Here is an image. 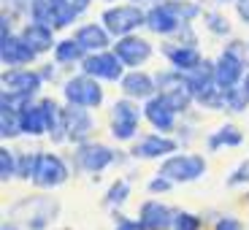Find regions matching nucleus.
Instances as JSON below:
<instances>
[{
    "label": "nucleus",
    "mask_w": 249,
    "mask_h": 230,
    "mask_svg": "<svg viewBox=\"0 0 249 230\" xmlns=\"http://www.w3.org/2000/svg\"><path fill=\"white\" fill-rule=\"evenodd\" d=\"M60 214H62L60 198L44 193L22 195L6 209V219H14L25 230H49L60 219Z\"/></svg>",
    "instance_id": "obj_1"
},
{
    "label": "nucleus",
    "mask_w": 249,
    "mask_h": 230,
    "mask_svg": "<svg viewBox=\"0 0 249 230\" xmlns=\"http://www.w3.org/2000/svg\"><path fill=\"white\" fill-rule=\"evenodd\" d=\"M68 160H71L73 174L92 176V179L98 181V174L114 168V165H122V162L133 160V157L111 149V146L103 143V141H87V143H81V146H73V152H71Z\"/></svg>",
    "instance_id": "obj_2"
},
{
    "label": "nucleus",
    "mask_w": 249,
    "mask_h": 230,
    "mask_svg": "<svg viewBox=\"0 0 249 230\" xmlns=\"http://www.w3.org/2000/svg\"><path fill=\"white\" fill-rule=\"evenodd\" d=\"M60 95H62V103L65 106H79V108H89V111H98L106 103V87H103V81L81 73V71L62 79Z\"/></svg>",
    "instance_id": "obj_3"
},
{
    "label": "nucleus",
    "mask_w": 249,
    "mask_h": 230,
    "mask_svg": "<svg viewBox=\"0 0 249 230\" xmlns=\"http://www.w3.org/2000/svg\"><path fill=\"white\" fill-rule=\"evenodd\" d=\"M141 122H143V106L136 103L130 98H122L119 95L117 100L108 108V136L117 143H133L141 136Z\"/></svg>",
    "instance_id": "obj_4"
},
{
    "label": "nucleus",
    "mask_w": 249,
    "mask_h": 230,
    "mask_svg": "<svg viewBox=\"0 0 249 230\" xmlns=\"http://www.w3.org/2000/svg\"><path fill=\"white\" fill-rule=\"evenodd\" d=\"M100 25L111 33V38L136 35L141 27H146V8L138 3H114L100 11Z\"/></svg>",
    "instance_id": "obj_5"
},
{
    "label": "nucleus",
    "mask_w": 249,
    "mask_h": 230,
    "mask_svg": "<svg viewBox=\"0 0 249 230\" xmlns=\"http://www.w3.org/2000/svg\"><path fill=\"white\" fill-rule=\"evenodd\" d=\"M157 174L171 179L174 184H193L209 174V160L200 152H176L160 162Z\"/></svg>",
    "instance_id": "obj_6"
},
{
    "label": "nucleus",
    "mask_w": 249,
    "mask_h": 230,
    "mask_svg": "<svg viewBox=\"0 0 249 230\" xmlns=\"http://www.w3.org/2000/svg\"><path fill=\"white\" fill-rule=\"evenodd\" d=\"M71 174H73V168H71L68 157L57 155V152H38L36 176L30 184L36 190H44V193H54L62 184H68Z\"/></svg>",
    "instance_id": "obj_7"
},
{
    "label": "nucleus",
    "mask_w": 249,
    "mask_h": 230,
    "mask_svg": "<svg viewBox=\"0 0 249 230\" xmlns=\"http://www.w3.org/2000/svg\"><path fill=\"white\" fill-rule=\"evenodd\" d=\"M181 149V143L176 141V136H162V133H143L138 136V141L130 143L127 155L133 160H141V162H149V160H165V157L176 155Z\"/></svg>",
    "instance_id": "obj_8"
},
{
    "label": "nucleus",
    "mask_w": 249,
    "mask_h": 230,
    "mask_svg": "<svg viewBox=\"0 0 249 230\" xmlns=\"http://www.w3.org/2000/svg\"><path fill=\"white\" fill-rule=\"evenodd\" d=\"M114 54L122 60V65L127 71H138L143 68L146 62L155 57V46H152L149 38H143V35H124V38H117L114 41Z\"/></svg>",
    "instance_id": "obj_9"
},
{
    "label": "nucleus",
    "mask_w": 249,
    "mask_h": 230,
    "mask_svg": "<svg viewBox=\"0 0 249 230\" xmlns=\"http://www.w3.org/2000/svg\"><path fill=\"white\" fill-rule=\"evenodd\" d=\"M79 71L92 76V79H98V81H108V84H119L122 76L127 73V68H124L122 60L114 54V49L98 52V54H87L84 62L79 65Z\"/></svg>",
    "instance_id": "obj_10"
},
{
    "label": "nucleus",
    "mask_w": 249,
    "mask_h": 230,
    "mask_svg": "<svg viewBox=\"0 0 249 230\" xmlns=\"http://www.w3.org/2000/svg\"><path fill=\"white\" fill-rule=\"evenodd\" d=\"M143 106V122H149L152 133H162V136H174L179 127V114L171 108V103L162 95L149 98Z\"/></svg>",
    "instance_id": "obj_11"
},
{
    "label": "nucleus",
    "mask_w": 249,
    "mask_h": 230,
    "mask_svg": "<svg viewBox=\"0 0 249 230\" xmlns=\"http://www.w3.org/2000/svg\"><path fill=\"white\" fill-rule=\"evenodd\" d=\"M0 84H3V92L30 95V98H38V92L46 87L38 68H8L0 76Z\"/></svg>",
    "instance_id": "obj_12"
},
{
    "label": "nucleus",
    "mask_w": 249,
    "mask_h": 230,
    "mask_svg": "<svg viewBox=\"0 0 249 230\" xmlns=\"http://www.w3.org/2000/svg\"><path fill=\"white\" fill-rule=\"evenodd\" d=\"M65 127H68V143H73V146L92 141L95 127H98L95 111L79 106H65Z\"/></svg>",
    "instance_id": "obj_13"
},
{
    "label": "nucleus",
    "mask_w": 249,
    "mask_h": 230,
    "mask_svg": "<svg viewBox=\"0 0 249 230\" xmlns=\"http://www.w3.org/2000/svg\"><path fill=\"white\" fill-rule=\"evenodd\" d=\"M119 92H122V98H130L136 103H146L149 98L157 95L155 73H149V71H143V68L127 71L122 76V81H119Z\"/></svg>",
    "instance_id": "obj_14"
},
{
    "label": "nucleus",
    "mask_w": 249,
    "mask_h": 230,
    "mask_svg": "<svg viewBox=\"0 0 249 230\" xmlns=\"http://www.w3.org/2000/svg\"><path fill=\"white\" fill-rule=\"evenodd\" d=\"M247 65H244L238 57H233L231 52H219L217 60H214V79H217L219 89H231V87H241L244 79H247Z\"/></svg>",
    "instance_id": "obj_15"
},
{
    "label": "nucleus",
    "mask_w": 249,
    "mask_h": 230,
    "mask_svg": "<svg viewBox=\"0 0 249 230\" xmlns=\"http://www.w3.org/2000/svg\"><path fill=\"white\" fill-rule=\"evenodd\" d=\"M174 206L162 203L160 198H146L138 206V222L146 230H171L174 228Z\"/></svg>",
    "instance_id": "obj_16"
},
{
    "label": "nucleus",
    "mask_w": 249,
    "mask_h": 230,
    "mask_svg": "<svg viewBox=\"0 0 249 230\" xmlns=\"http://www.w3.org/2000/svg\"><path fill=\"white\" fill-rule=\"evenodd\" d=\"M36 60H38V54L30 49V44L19 33L6 38V41H0V62L6 65V71L8 68H33Z\"/></svg>",
    "instance_id": "obj_17"
},
{
    "label": "nucleus",
    "mask_w": 249,
    "mask_h": 230,
    "mask_svg": "<svg viewBox=\"0 0 249 230\" xmlns=\"http://www.w3.org/2000/svg\"><path fill=\"white\" fill-rule=\"evenodd\" d=\"M41 108L46 117V138L54 146L68 143V127H65V103H60L57 98H38Z\"/></svg>",
    "instance_id": "obj_18"
},
{
    "label": "nucleus",
    "mask_w": 249,
    "mask_h": 230,
    "mask_svg": "<svg viewBox=\"0 0 249 230\" xmlns=\"http://www.w3.org/2000/svg\"><path fill=\"white\" fill-rule=\"evenodd\" d=\"M160 52H162V57L168 60V68L179 71V73H190V71H195L200 62L206 60L198 46H184V44H176V41L162 44Z\"/></svg>",
    "instance_id": "obj_19"
},
{
    "label": "nucleus",
    "mask_w": 249,
    "mask_h": 230,
    "mask_svg": "<svg viewBox=\"0 0 249 230\" xmlns=\"http://www.w3.org/2000/svg\"><path fill=\"white\" fill-rule=\"evenodd\" d=\"M73 38L84 46L87 54H98V52H108L114 46V38L100 22H87V25H79L73 33Z\"/></svg>",
    "instance_id": "obj_20"
},
{
    "label": "nucleus",
    "mask_w": 249,
    "mask_h": 230,
    "mask_svg": "<svg viewBox=\"0 0 249 230\" xmlns=\"http://www.w3.org/2000/svg\"><path fill=\"white\" fill-rule=\"evenodd\" d=\"M146 30L160 38H174L181 30V22L171 14V8L165 3H152L146 8Z\"/></svg>",
    "instance_id": "obj_21"
},
{
    "label": "nucleus",
    "mask_w": 249,
    "mask_h": 230,
    "mask_svg": "<svg viewBox=\"0 0 249 230\" xmlns=\"http://www.w3.org/2000/svg\"><path fill=\"white\" fill-rule=\"evenodd\" d=\"M19 35L30 44V49L36 52L38 57L54 52V46H57L54 30H52V27H46V25H41V22H33V19H27L25 25L19 27Z\"/></svg>",
    "instance_id": "obj_22"
},
{
    "label": "nucleus",
    "mask_w": 249,
    "mask_h": 230,
    "mask_svg": "<svg viewBox=\"0 0 249 230\" xmlns=\"http://www.w3.org/2000/svg\"><path fill=\"white\" fill-rule=\"evenodd\" d=\"M244 143V133L238 124L233 122H222L219 127H214L209 136H206V152L209 155H217L219 149H236Z\"/></svg>",
    "instance_id": "obj_23"
},
{
    "label": "nucleus",
    "mask_w": 249,
    "mask_h": 230,
    "mask_svg": "<svg viewBox=\"0 0 249 230\" xmlns=\"http://www.w3.org/2000/svg\"><path fill=\"white\" fill-rule=\"evenodd\" d=\"M184 79H187V89L193 92V98L200 100L206 92H212V89L217 87V79H214V60H203L195 71L184 73Z\"/></svg>",
    "instance_id": "obj_24"
},
{
    "label": "nucleus",
    "mask_w": 249,
    "mask_h": 230,
    "mask_svg": "<svg viewBox=\"0 0 249 230\" xmlns=\"http://www.w3.org/2000/svg\"><path fill=\"white\" fill-rule=\"evenodd\" d=\"M52 57L62 68H79L81 62H84V57H87V52H84V46L76 38H60L54 52H52Z\"/></svg>",
    "instance_id": "obj_25"
},
{
    "label": "nucleus",
    "mask_w": 249,
    "mask_h": 230,
    "mask_svg": "<svg viewBox=\"0 0 249 230\" xmlns=\"http://www.w3.org/2000/svg\"><path fill=\"white\" fill-rule=\"evenodd\" d=\"M19 124H22V136L27 138H46V117L41 103H30L25 111L19 114Z\"/></svg>",
    "instance_id": "obj_26"
},
{
    "label": "nucleus",
    "mask_w": 249,
    "mask_h": 230,
    "mask_svg": "<svg viewBox=\"0 0 249 230\" xmlns=\"http://www.w3.org/2000/svg\"><path fill=\"white\" fill-rule=\"evenodd\" d=\"M130 193H133V184L127 176H117L111 184L106 187V195H103V206L108 212H122L127 200H130Z\"/></svg>",
    "instance_id": "obj_27"
},
{
    "label": "nucleus",
    "mask_w": 249,
    "mask_h": 230,
    "mask_svg": "<svg viewBox=\"0 0 249 230\" xmlns=\"http://www.w3.org/2000/svg\"><path fill=\"white\" fill-rule=\"evenodd\" d=\"M162 3L171 8V14L179 19L181 25H195V19L203 17V6L198 0H162Z\"/></svg>",
    "instance_id": "obj_28"
},
{
    "label": "nucleus",
    "mask_w": 249,
    "mask_h": 230,
    "mask_svg": "<svg viewBox=\"0 0 249 230\" xmlns=\"http://www.w3.org/2000/svg\"><path fill=\"white\" fill-rule=\"evenodd\" d=\"M17 165H19V152L11 149L8 143L0 146V181L8 184V181H17Z\"/></svg>",
    "instance_id": "obj_29"
},
{
    "label": "nucleus",
    "mask_w": 249,
    "mask_h": 230,
    "mask_svg": "<svg viewBox=\"0 0 249 230\" xmlns=\"http://www.w3.org/2000/svg\"><path fill=\"white\" fill-rule=\"evenodd\" d=\"M203 27L217 38H231L233 25L222 11H203Z\"/></svg>",
    "instance_id": "obj_30"
},
{
    "label": "nucleus",
    "mask_w": 249,
    "mask_h": 230,
    "mask_svg": "<svg viewBox=\"0 0 249 230\" xmlns=\"http://www.w3.org/2000/svg\"><path fill=\"white\" fill-rule=\"evenodd\" d=\"M19 114H22V111H11V108H0V138H3L6 143L22 136V124H19Z\"/></svg>",
    "instance_id": "obj_31"
},
{
    "label": "nucleus",
    "mask_w": 249,
    "mask_h": 230,
    "mask_svg": "<svg viewBox=\"0 0 249 230\" xmlns=\"http://www.w3.org/2000/svg\"><path fill=\"white\" fill-rule=\"evenodd\" d=\"M225 111L231 114H247L249 111V95L244 87L225 89Z\"/></svg>",
    "instance_id": "obj_32"
},
{
    "label": "nucleus",
    "mask_w": 249,
    "mask_h": 230,
    "mask_svg": "<svg viewBox=\"0 0 249 230\" xmlns=\"http://www.w3.org/2000/svg\"><path fill=\"white\" fill-rule=\"evenodd\" d=\"M38 152L41 149H25L19 152V165H17V181H33L38 165Z\"/></svg>",
    "instance_id": "obj_33"
},
{
    "label": "nucleus",
    "mask_w": 249,
    "mask_h": 230,
    "mask_svg": "<svg viewBox=\"0 0 249 230\" xmlns=\"http://www.w3.org/2000/svg\"><path fill=\"white\" fill-rule=\"evenodd\" d=\"M171 230H203V214L187 212V209H176L174 228Z\"/></svg>",
    "instance_id": "obj_34"
},
{
    "label": "nucleus",
    "mask_w": 249,
    "mask_h": 230,
    "mask_svg": "<svg viewBox=\"0 0 249 230\" xmlns=\"http://www.w3.org/2000/svg\"><path fill=\"white\" fill-rule=\"evenodd\" d=\"M247 184H249V160H241L236 168L228 174V179H225V187L236 190V187H247Z\"/></svg>",
    "instance_id": "obj_35"
},
{
    "label": "nucleus",
    "mask_w": 249,
    "mask_h": 230,
    "mask_svg": "<svg viewBox=\"0 0 249 230\" xmlns=\"http://www.w3.org/2000/svg\"><path fill=\"white\" fill-rule=\"evenodd\" d=\"M174 187H176V184H174L171 179H165V176L155 174L149 181H146V193H149V195H155V198H157V195H168L171 190H174Z\"/></svg>",
    "instance_id": "obj_36"
},
{
    "label": "nucleus",
    "mask_w": 249,
    "mask_h": 230,
    "mask_svg": "<svg viewBox=\"0 0 249 230\" xmlns=\"http://www.w3.org/2000/svg\"><path fill=\"white\" fill-rule=\"evenodd\" d=\"M212 230H244V222L231 212H222L217 214V219L212 222Z\"/></svg>",
    "instance_id": "obj_37"
},
{
    "label": "nucleus",
    "mask_w": 249,
    "mask_h": 230,
    "mask_svg": "<svg viewBox=\"0 0 249 230\" xmlns=\"http://www.w3.org/2000/svg\"><path fill=\"white\" fill-rule=\"evenodd\" d=\"M111 222H114V228L111 230H146L138 219H133V217H124L122 212H111Z\"/></svg>",
    "instance_id": "obj_38"
},
{
    "label": "nucleus",
    "mask_w": 249,
    "mask_h": 230,
    "mask_svg": "<svg viewBox=\"0 0 249 230\" xmlns=\"http://www.w3.org/2000/svg\"><path fill=\"white\" fill-rule=\"evenodd\" d=\"M176 44L184 46H198V33H195V25H181V30L174 35Z\"/></svg>",
    "instance_id": "obj_39"
},
{
    "label": "nucleus",
    "mask_w": 249,
    "mask_h": 230,
    "mask_svg": "<svg viewBox=\"0 0 249 230\" xmlns=\"http://www.w3.org/2000/svg\"><path fill=\"white\" fill-rule=\"evenodd\" d=\"M14 19H17V17H11L8 11L0 14V41H6V38L17 35V33H14Z\"/></svg>",
    "instance_id": "obj_40"
},
{
    "label": "nucleus",
    "mask_w": 249,
    "mask_h": 230,
    "mask_svg": "<svg viewBox=\"0 0 249 230\" xmlns=\"http://www.w3.org/2000/svg\"><path fill=\"white\" fill-rule=\"evenodd\" d=\"M38 71H41V76H44V81L49 84V81H57V79H60V71H62V65H57V62H44V65H38Z\"/></svg>",
    "instance_id": "obj_41"
},
{
    "label": "nucleus",
    "mask_w": 249,
    "mask_h": 230,
    "mask_svg": "<svg viewBox=\"0 0 249 230\" xmlns=\"http://www.w3.org/2000/svg\"><path fill=\"white\" fill-rule=\"evenodd\" d=\"M236 17H238V22H241L244 27H249V0H238L236 6Z\"/></svg>",
    "instance_id": "obj_42"
},
{
    "label": "nucleus",
    "mask_w": 249,
    "mask_h": 230,
    "mask_svg": "<svg viewBox=\"0 0 249 230\" xmlns=\"http://www.w3.org/2000/svg\"><path fill=\"white\" fill-rule=\"evenodd\" d=\"M71 3H73V8H76L79 14H84V11L89 8V3H92V0H71Z\"/></svg>",
    "instance_id": "obj_43"
},
{
    "label": "nucleus",
    "mask_w": 249,
    "mask_h": 230,
    "mask_svg": "<svg viewBox=\"0 0 249 230\" xmlns=\"http://www.w3.org/2000/svg\"><path fill=\"white\" fill-rule=\"evenodd\" d=\"M0 230H25L22 225H17L14 219H3V225H0Z\"/></svg>",
    "instance_id": "obj_44"
},
{
    "label": "nucleus",
    "mask_w": 249,
    "mask_h": 230,
    "mask_svg": "<svg viewBox=\"0 0 249 230\" xmlns=\"http://www.w3.org/2000/svg\"><path fill=\"white\" fill-rule=\"evenodd\" d=\"M11 8H19V6H30V0H6Z\"/></svg>",
    "instance_id": "obj_45"
},
{
    "label": "nucleus",
    "mask_w": 249,
    "mask_h": 230,
    "mask_svg": "<svg viewBox=\"0 0 249 230\" xmlns=\"http://www.w3.org/2000/svg\"><path fill=\"white\" fill-rule=\"evenodd\" d=\"M214 3H217V6H236L238 0H214Z\"/></svg>",
    "instance_id": "obj_46"
},
{
    "label": "nucleus",
    "mask_w": 249,
    "mask_h": 230,
    "mask_svg": "<svg viewBox=\"0 0 249 230\" xmlns=\"http://www.w3.org/2000/svg\"><path fill=\"white\" fill-rule=\"evenodd\" d=\"M244 89H247V95H249V73H247V79H244V84H241Z\"/></svg>",
    "instance_id": "obj_47"
},
{
    "label": "nucleus",
    "mask_w": 249,
    "mask_h": 230,
    "mask_svg": "<svg viewBox=\"0 0 249 230\" xmlns=\"http://www.w3.org/2000/svg\"><path fill=\"white\" fill-rule=\"evenodd\" d=\"M244 203H249V193H247V195H244Z\"/></svg>",
    "instance_id": "obj_48"
},
{
    "label": "nucleus",
    "mask_w": 249,
    "mask_h": 230,
    "mask_svg": "<svg viewBox=\"0 0 249 230\" xmlns=\"http://www.w3.org/2000/svg\"><path fill=\"white\" fill-rule=\"evenodd\" d=\"M103 3H108V6H114V0H103Z\"/></svg>",
    "instance_id": "obj_49"
},
{
    "label": "nucleus",
    "mask_w": 249,
    "mask_h": 230,
    "mask_svg": "<svg viewBox=\"0 0 249 230\" xmlns=\"http://www.w3.org/2000/svg\"><path fill=\"white\" fill-rule=\"evenodd\" d=\"M130 3H138V6H141V0H130Z\"/></svg>",
    "instance_id": "obj_50"
},
{
    "label": "nucleus",
    "mask_w": 249,
    "mask_h": 230,
    "mask_svg": "<svg viewBox=\"0 0 249 230\" xmlns=\"http://www.w3.org/2000/svg\"><path fill=\"white\" fill-rule=\"evenodd\" d=\"M149 3H162V0H149Z\"/></svg>",
    "instance_id": "obj_51"
},
{
    "label": "nucleus",
    "mask_w": 249,
    "mask_h": 230,
    "mask_svg": "<svg viewBox=\"0 0 249 230\" xmlns=\"http://www.w3.org/2000/svg\"><path fill=\"white\" fill-rule=\"evenodd\" d=\"M60 230H73V228H60Z\"/></svg>",
    "instance_id": "obj_52"
}]
</instances>
